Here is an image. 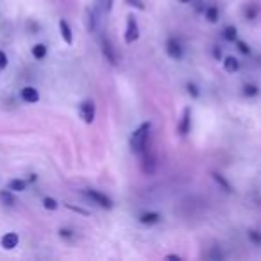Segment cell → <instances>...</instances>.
Here are the masks:
<instances>
[{
	"instance_id": "1",
	"label": "cell",
	"mask_w": 261,
	"mask_h": 261,
	"mask_svg": "<svg viewBox=\"0 0 261 261\" xmlns=\"http://www.w3.org/2000/svg\"><path fill=\"white\" fill-rule=\"evenodd\" d=\"M151 129H152L151 122H143L133 133V136H131V151H133L134 154H141V151H143L145 145H147Z\"/></svg>"
},
{
	"instance_id": "2",
	"label": "cell",
	"mask_w": 261,
	"mask_h": 261,
	"mask_svg": "<svg viewBox=\"0 0 261 261\" xmlns=\"http://www.w3.org/2000/svg\"><path fill=\"white\" fill-rule=\"evenodd\" d=\"M84 195L88 199H91L97 206H100V208H106V209L113 208V201L107 195H104V193L97 192V190H84Z\"/></svg>"
},
{
	"instance_id": "3",
	"label": "cell",
	"mask_w": 261,
	"mask_h": 261,
	"mask_svg": "<svg viewBox=\"0 0 261 261\" xmlns=\"http://www.w3.org/2000/svg\"><path fill=\"white\" fill-rule=\"evenodd\" d=\"M140 38V29H138V22L133 15L127 16V29H125V43H134Z\"/></svg>"
},
{
	"instance_id": "4",
	"label": "cell",
	"mask_w": 261,
	"mask_h": 261,
	"mask_svg": "<svg viewBox=\"0 0 261 261\" xmlns=\"http://www.w3.org/2000/svg\"><path fill=\"white\" fill-rule=\"evenodd\" d=\"M100 47H102V54L111 64L118 63V56H117V49L113 47V43L109 42V38H102L100 40Z\"/></svg>"
},
{
	"instance_id": "5",
	"label": "cell",
	"mask_w": 261,
	"mask_h": 261,
	"mask_svg": "<svg viewBox=\"0 0 261 261\" xmlns=\"http://www.w3.org/2000/svg\"><path fill=\"white\" fill-rule=\"evenodd\" d=\"M79 113H81V118H83L86 124H93V120H95V104H93V100H84V102L79 106Z\"/></svg>"
},
{
	"instance_id": "6",
	"label": "cell",
	"mask_w": 261,
	"mask_h": 261,
	"mask_svg": "<svg viewBox=\"0 0 261 261\" xmlns=\"http://www.w3.org/2000/svg\"><path fill=\"white\" fill-rule=\"evenodd\" d=\"M141 156H143V172L147 175H152L156 172V156L152 152H148V147L145 145V148L141 151Z\"/></svg>"
},
{
	"instance_id": "7",
	"label": "cell",
	"mask_w": 261,
	"mask_h": 261,
	"mask_svg": "<svg viewBox=\"0 0 261 261\" xmlns=\"http://www.w3.org/2000/svg\"><path fill=\"white\" fill-rule=\"evenodd\" d=\"M167 54L172 57V59H175V61H179L182 57V47H181V43H179L175 38H170L167 42Z\"/></svg>"
},
{
	"instance_id": "8",
	"label": "cell",
	"mask_w": 261,
	"mask_h": 261,
	"mask_svg": "<svg viewBox=\"0 0 261 261\" xmlns=\"http://www.w3.org/2000/svg\"><path fill=\"white\" fill-rule=\"evenodd\" d=\"M177 129L182 136L190 133V129H192V109H190V107H186V109L182 111V117H181V122H179Z\"/></svg>"
},
{
	"instance_id": "9",
	"label": "cell",
	"mask_w": 261,
	"mask_h": 261,
	"mask_svg": "<svg viewBox=\"0 0 261 261\" xmlns=\"http://www.w3.org/2000/svg\"><path fill=\"white\" fill-rule=\"evenodd\" d=\"M22 99H23V102H27V104H36L40 100L38 90L32 86H25L22 90Z\"/></svg>"
},
{
	"instance_id": "10",
	"label": "cell",
	"mask_w": 261,
	"mask_h": 261,
	"mask_svg": "<svg viewBox=\"0 0 261 261\" xmlns=\"http://www.w3.org/2000/svg\"><path fill=\"white\" fill-rule=\"evenodd\" d=\"M100 25V18H99V11L97 9H88V29L91 32H97Z\"/></svg>"
},
{
	"instance_id": "11",
	"label": "cell",
	"mask_w": 261,
	"mask_h": 261,
	"mask_svg": "<svg viewBox=\"0 0 261 261\" xmlns=\"http://www.w3.org/2000/svg\"><path fill=\"white\" fill-rule=\"evenodd\" d=\"M59 30H61V36H63L64 43H66V45H72L73 34H72V29H70V25H68L66 20H59Z\"/></svg>"
},
{
	"instance_id": "12",
	"label": "cell",
	"mask_w": 261,
	"mask_h": 261,
	"mask_svg": "<svg viewBox=\"0 0 261 261\" xmlns=\"http://www.w3.org/2000/svg\"><path fill=\"white\" fill-rule=\"evenodd\" d=\"M18 242H20V238H18L16 233H8V235L2 236V242L0 243H2V247H4L6 250H11L18 245Z\"/></svg>"
},
{
	"instance_id": "13",
	"label": "cell",
	"mask_w": 261,
	"mask_h": 261,
	"mask_svg": "<svg viewBox=\"0 0 261 261\" xmlns=\"http://www.w3.org/2000/svg\"><path fill=\"white\" fill-rule=\"evenodd\" d=\"M161 220V215L156 211H148V213H141L140 215V222L145 223V226H154Z\"/></svg>"
},
{
	"instance_id": "14",
	"label": "cell",
	"mask_w": 261,
	"mask_h": 261,
	"mask_svg": "<svg viewBox=\"0 0 261 261\" xmlns=\"http://www.w3.org/2000/svg\"><path fill=\"white\" fill-rule=\"evenodd\" d=\"M223 70H226V72H229V73L238 72V70H240V61L236 59V57H233V56L226 57V59H223Z\"/></svg>"
},
{
	"instance_id": "15",
	"label": "cell",
	"mask_w": 261,
	"mask_h": 261,
	"mask_svg": "<svg viewBox=\"0 0 261 261\" xmlns=\"http://www.w3.org/2000/svg\"><path fill=\"white\" fill-rule=\"evenodd\" d=\"M0 201H2L4 206H15V202H16L11 190H2V192H0Z\"/></svg>"
},
{
	"instance_id": "16",
	"label": "cell",
	"mask_w": 261,
	"mask_h": 261,
	"mask_svg": "<svg viewBox=\"0 0 261 261\" xmlns=\"http://www.w3.org/2000/svg\"><path fill=\"white\" fill-rule=\"evenodd\" d=\"M211 175H213V179H215V181H216V182H218V184H220V186H222V188H223V190H226V192H227V193H231V192H233V186H231V184H229V181H227V179H226V177H223V175H222V174H218V172H213V174H211Z\"/></svg>"
},
{
	"instance_id": "17",
	"label": "cell",
	"mask_w": 261,
	"mask_h": 261,
	"mask_svg": "<svg viewBox=\"0 0 261 261\" xmlns=\"http://www.w3.org/2000/svg\"><path fill=\"white\" fill-rule=\"evenodd\" d=\"M8 188L11 192H23L27 188V181H23V179H13V181H9Z\"/></svg>"
},
{
	"instance_id": "18",
	"label": "cell",
	"mask_w": 261,
	"mask_h": 261,
	"mask_svg": "<svg viewBox=\"0 0 261 261\" xmlns=\"http://www.w3.org/2000/svg\"><path fill=\"white\" fill-rule=\"evenodd\" d=\"M223 38H226L227 42H236V38H238V30H236V27L227 25L226 29H223Z\"/></svg>"
},
{
	"instance_id": "19",
	"label": "cell",
	"mask_w": 261,
	"mask_h": 261,
	"mask_svg": "<svg viewBox=\"0 0 261 261\" xmlns=\"http://www.w3.org/2000/svg\"><path fill=\"white\" fill-rule=\"evenodd\" d=\"M32 56H34L38 61L45 59V56H47V45H43V43H38V45H34V47H32Z\"/></svg>"
},
{
	"instance_id": "20",
	"label": "cell",
	"mask_w": 261,
	"mask_h": 261,
	"mask_svg": "<svg viewBox=\"0 0 261 261\" xmlns=\"http://www.w3.org/2000/svg\"><path fill=\"white\" fill-rule=\"evenodd\" d=\"M206 18L211 23H215L216 20H218V8H216V6H209V8L206 9Z\"/></svg>"
},
{
	"instance_id": "21",
	"label": "cell",
	"mask_w": 261,
	"mask_h": 261,
	"mask_svg": "<svg viewBox=\"0 0 261 261\" xmlns=\"http://www.w3.org/2000/svg\"><path fill=\"white\" fill-rule=\"evenodd\" d=\"M243 13H245V18L247 20H254L257 16V13H259V8H257V6H254V4H249Z\"/></svg>"
},
{
	"instance_id": "22",
	"label": "cell",
	"mask_w": 261,
	"mask_h": 261,
	"mask_svg": "<svg viewBox=\"0 0 261 261\" xmlns=\"http://www.w3.org/2000/svg\"><path fill=\"white\" fill-rule=\"evenodd\" d=\"M257 93H259V88H257L256 84H245V86H243V95H245V97H256Z\"/></svg>"
},
{
	"instance_id": "23",
	"label": "cell",
	"mask_w": 261,
	"mask_h": 261,
	"mask_svg": "<svg viewBox=\"0 0 261 261\" xmlns=\"http://www.w3.org/2000/svg\"><path fill=\"white\" fill-rule=\"evenodd\" d=\"M43 208L54 211V209H57V201H56V199H52V197H45V199H43Z\"/></svg>"
},
{
	"instance_id": "24",
	"label": "cell",
	"mask_w": 261,
	"mask_h": 261,
	"mask_svg": "<svg viewBox=\"0 0 261 261\" xmlns=\"http://www.w3.org/2000/svg\"><path fill=\"white\" fill-rule=\"evenodd\" d=\"M249 240L254 243V245H259L261 247V233L259 231H249Z\"/></svg>"
},
{
	"instance_id": "25",
	"label": "cell",
	"mask_w": 261,
	"mask_h": 261,
	"mask_svg": "<svg viewBox=\"0 0 261 261\" xmlns=\"http://www.w3.org/2000/svg\"><path fill=\"white\" fill-rule=\"evenodd\" d=\"M99 4L104 13H109L113 9V0H99Z\"/></svg>"
},
{
	"instance_id": "26",
	"label": "cell",
	"mask_w": 261,
	"mask_h": 261,
	"mask_svg": "<svg viewBox=\"0 0 261 261\" xmlns=\"http://www.w3.org/2000/svg\"><path fill=\"white\" fill-rule=\"evenodd\" d=\"M186 90H188V93L192 95L193 99H197L199 95H201V93H199V88L195 86L193 83H188V84H186Z\"/></svg>"
},
{
	"instance_id": "27",
	"label": "cell",
	"mask_w": 261,
	"mask_h": 261,
	"mask_svg": "<svg viewBox=\"0 0 261 261\" xmlns=\"http://www.w3.org/2000/svg\"><path fill=\"white\" fill-rule=\"evenodd\" d=\"M236 45H238V50L242 54H245V56H249V54H250V47L247 45L245 42H240V40H236Z\"/></svg>"
},
{
	"instance_id": "28",
	"label": "cell",
	"mask_w": 261,
	"mask_h": 261,
	"mask_svg": "<svg viewBox=\"0 0 261 261\" xmlns=\"http://www.w3.org/2000/svg\"><path fill=\"white\" fill-rule=\"evenodd\" d=\"M66 208H68L70 211H76V213H79V215L90 216V211H86V209H83V208H77V206H72V204H66Z\"/></svg>"
},
{
	"instance_id": "29",
	"label": "cell",
	"mask_w": 261,
	"mask_h": 261,
	"mask_svg": "<svg viewBox=\"0 0 261 261\" xmlns=\"http://www.w3.org/2000/svg\"><path fill=\"white\" fill-rule=\"evenodd\" d=\"M127 4H129V6H133V8L141 9V11H143V9H145L143 0H127Z\"/></svg>"
},
{
	"instance_id": "30",
	"label": "cell",
	"mask_w": 261,
	"mask_h": 261,
	"mask_svg": "<svg viewBox=\"0 0 261 261\" xmlns=\"http://www.w3.org/2000/svg\"><path fill=\"white\" fill-rule=\"evenodd\" d=\"M6 66H8V56L4 50H0V70H4Z\"/></svg>"
},
{
	"instance_id": "31",
	"label": "cell",
	"mask_w": 261,
	"mask_h": 261,
	"mask_svg": "<svg viewBox=\"0 0 261 261\" xmlns=\"http://www.w3.org/2000/svg\"><path fill=\"white\" fill-rule=\"evenodd\" d=\"M59 236H61V238H72V236H73V233L72 231H70V229H61V231H59Z\"/></svg>"
},
{
	"instance_id": "32",
	"label": "cell",
	"mask_w": 261,
	"mask_h": 261,
	"mask_svg": "<svg viewBox=\"0 0 261 261\" xmlns=\"http://www.w3.org/2000/svg\"><path fill=\"white\" fill-rule=\"evenodd\" d=\"M213 54H215L216 59H220V57H222V50H220L218 47H215V49H213Z\"/></svg>"
},
{
	"instance_id": "33",
	"label": "cell",
	"mask_w": 261,
	"mask_h": 261,
	"mask_svg": "<svg viewBox=\"0 0 261 261\" xmlns=\"http://www.w3.org/2000/svg\"><path fill=\"white\" fill-rule=\"evenodd\" d=\"M167 257H168V259H177V261H181V257L175 256V254H172V256H167Z\"/></svg>"
},
{
	"instance_id": "34",
	"label": "cell",
	"mask_w": 261,
	"mask_h": 261,
	"mask_svg": "<svg viewBox=\"0 0 261 261\" xmlns=\"http://www.w3.org/2000/svg\"><path fill=\"white\" fill-rule=\"evenodd\" d=\"M179 2H182V4H188L190 0H179Z\"/></svg>"
},
{
	"instance_id": "35",
	"label": "cell",
	"mask_w": 261,
	"mask_h": 261,
	"mask_svg": "<svg viewBox=\"0 0 261 261\" xmlns=\"http://www.w3.org/2000/svg\"><path fill=\"white\" fill-rule=\"evenodd\" d=\"M257 204H259V208H261V199H259V201H257Z\"/></svg>"
}]
</instances>
